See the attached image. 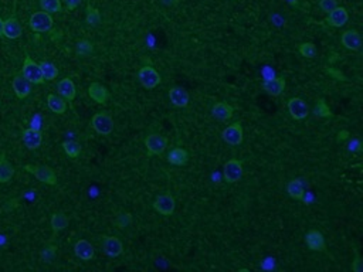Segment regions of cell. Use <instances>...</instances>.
Masks as SVG:
<instances>
[{"instance_id":"obj_18","label":"cell","mask_w":363,"mask_h":272,"mask_svg":"<svg viewBox=\"0 0 363 272\" xmlns=\"http://www.w3.org/2000/svg\"><path fill=\"white\" fill-rule=\"evenodd\" d=\"M104 249L107 255L110 257H118L122 254L124 245L116 237H104Z\"/></svg>"},{"instance_id":"obj_38","label":"cell","mask_w":363,"mask_h":272,"mask_svg":"<svg viewBox=\"0 0 363 272\" xmlns=\"http://www.w3.org/2000/svg\"><path fill=\"white\" fill-rule=\"evenodd\" d=\"M352 271H355V272L363 271V261L359 255H356V258H355L353 264H352Z\"/></svg>"},{"instance_id":"obj_28","label":"cell","mask_w":363,"mask_h":272,"mask_svg":"<svg viewBox=\"0 0 363 272\" xmlns=\"http://www.w3.org/2000/svg\"><path fill=\"white\" fill-rule=\"evenodd\" d=\"M68 223H70L68 218L64 216L63 213H56V214H53V217H51V227H53V230H54L56 233L65 230V228L68 227Z\"/></svg>"},{"instance_id":"obj_30","label":"cell","mask_w":363,"mask_h":272,"mask_svg":"<svg viewBox=\"0 0 363 272\" xmlns=\"http://www.w3.org/2000/svg\"><path fill=\"white\" fill-rule=\"evenodd\" d=\"M41 9L47 13L61 12V1L60 0H40Z\"/></svg>"},{"instance_id":"obj_5","label":"cell","mask_w":363,"mask_h":272,"mask_svg":"<svg viewBox=\"0 0 363 272\" xmlns=\"http://www.w3.org/2000/svg\"><path fill=\"white\" fill-rule=\"evenodd\" d=\"M26 170L30 172L31 174H34L40 182H43L46 185L53 186L57 183V176L47 166H31V164H27L26 166Z\"/></svg>"},{"instance_id":"obj_39","label":"cell","mask_w":363,"mask_h":272,"mask_svg":"<svg viewBox=\"0 0 363 272\" xmlns=\"http://www.w3.org/2000/svg\"><path fill=\"white\" fill-rule=\"evenodd\" d=\"M64 1H65V6H67L68 10H74L75 7L80 6V3H81L83 0H64Z\"/></svg>"},{"instance_id":"obj_32","label":"cell","mask_w":363,"mask_h":272,"mask_svg":"<svg viewBox=\"0 0 363 272\" xmlns=\"http://www.w3.org/2000/svg\"><path fill=\"white\" fill-rule=\"evenodd\" d=\"M101 22V16L100 12L91 6L87 7V23L89 26H98Z\"/></svg>"},{"instance_id":"obj_17","label":"cell","mask_w":363,"mask_h":272,"mask_svg":"<svg viewBox=\"0 0 363 272\" xmlns=\"http://www.w3.org/2000/svg\"><path fill=\"white\" fill-rule=\"evenodd\" d=\"M346 22H348V12L343 7L334 9L326 19V23L332 27H342V26L346 25Z\"/></svg>"},{"instance_id":"obj_2","label":"cell","mask_w":363,"mask_h":272,"mask_svg":"<svg viewBox=\"0 0 363 272\" xmlns=\"http://www.w3.org/2000/svg\"><path fill=\"white\" fill-rule=\"evenodd\" d=\"M30 27L37 33H46L53 27V17L47 12H36L30 17Z\"/></svg>"},{"instance_id":"obj_9","label":"cell","mask_w":363,"mask_h":272,"mask_svg":"<svg viewBox=\"0 0 363 272\" xmlns=\"http://www.w3.org/2000/svg\"><path fill=\"white\" fill-rule=\"evenodd\" d=\"M153 207H155V210L163 214V216H170L175 211V198L172 197L170 194H162V196H159L155 200Z\"/></svg>"},{"instance_id":"obj_25","label":"cell","mask_w":363,"mask_h":272,"mask_svg":"<svg viewBox=\"0 0 363 272\" xmlns=\"http://www.w3.org/2000/svg\"><path fill=\"white\" fill-rule=\"evenodd\" d=\"M287 191H288L289 197L294 198V200H302L305 196V190H304V186L300 180L294 179L291 180L287 186Z\"/></svg>"},{"instance_id":"obj_6","label":"cell","mask_w":363,"mask_h":272,"mask_svg":"<svg viewBox=\"0 0 363 272\" xmlns=\"http://www.w3.org/2000/svg\"><path fill=\"white\" fill-rule=\"evenodd\" d=\"M138 78L140 84L145 88H148V89L155 88L156 85H159V82H161V75L152 67H142L139 70Z\"/></svg>"},{"instance_id":"obj_29","label":"cell","mask_w":363,"mask_h":272,"mask_svg":"<svg viewBox=\"0 0 363 272\" xmlns=\"http://www.w3.org/2000/svg\"><path fill=\"white\" fill-rule=\"evenodd\" d=\"M40 67H41L43 75H44V80L51 81V80H56V78H57V75H58V70H57V67H56L54 64H51V62H47V61H43L41 64H40Z\"/></svg>"},{"instance_id":"obj_19","label":"cell","mask_w":363,"mask_h":272,"mask_svg":"<svg viewBox=\"0 0 363 272\" xmlns=\"http://www.w3.org/2000/svg\"><path fill=\"white\" fill-rule=\"evenodd\" d=\"M233 107L225 104V102H217L212 108V115L217 121H227L233 116Z\"/></svg>"},{"instance_id":"obj_21","label":"cell","mask_w":363,"mask_h":272,"mask_svg":"<svg viewBox=\"0 0 363 272\" xmlns=\"http://www.w3.org/2000/svg\"><path fill=\"white\" fill-rule=\"evenodd\" d=\"M342 44L348 50L355 51V50L361 49L362 40H361V36L356 30H348L342 34Z\"/></svg>"},{"instance_id":"obj_4","label":"cell","mask_w":363,"mask_h":272,"mask_svg":"<svg viewBox=\"0 0 363 272\" xmlns=\"http://www.w3.org/2000/svg\"><path fill=\"white\" fill-rule=\"evenodd\" d=\"M223 176L227 183H236L243 176V163L238 159H231L223 167Z\"/></svg>"},{"instance_id":"obj_22","label":"cell","mask_w":363,"mask_h":272,"mask_svg":"<svg viewBox=\"0 0 363 272\" xmlns=\"http://www.w3.org/2000/svg\"><path fill=\"white\" fill-rule=\"evenodd\" d=\"M88 94L89 97L94 99L98 104H105L108 99V91L104 85H101L98 82H92L89 88H88Z\"/></svg>"},{"instance_id":"obj_3","label":"cell","mask_w":363,"mask_h":272,"mask_svg":"<svg viewBox=\"0 0 363 272\" xmlns=\"http://www.w3.org/2000/svg\"><path fill=\"white\" fill-rule=\"evenodd\" d=\"M92 128L100 135H110L113 131L112 118L105 112H98L92 116Z\"/></svg>"},{"instance_id":"obj_26","label":"cell","mask_w":363,"mask_h":272,"mask_svg":"<svg viewBox=\"0 0 363 272\" xmlns=\"http://www.w3.org/2000/svg\"><path fill=\"white\" fill-rule=\"evenodd\" d=\"M47 104H49V108L54 113H64L67 109V104H65V99L61 97H57V95H49L47 97Z\"/></svg>"},{"instance_id":"obj_41","label":"cell","mask_w":363,"mask_h":272,"mask_svg":"<svg viewBox=\"0 0 363 272\" xmlns=\"http://www.w3.org/2000/svg\"><path fill=\"white\" fill-rule=\"evenodd\" d=\"M346 137H348V132H340L339 134V140L340 139H346Z\"/></svg>"},{"instance_id":"obj_35","label":"cell","mask_w":363,"mask_h":272,"mask_svg":"<svg viewBox=\"0 0 363 272\" xmlns=\"http://www.w3.org/2000/svg\"><path fill=\"white\" fill-rule=\"evenodd\" d=\"M92 51V44L87 41V40H81L78 44H77V53L78 54H83V55H87Z\"/></svg>"},{"instance_id":"obj_37","label":"cell","mask_w":363,"mask_h":272,"mask_svg":"<svg viewBox=\"0 0 363 272\" xmlns=\"http://www.w3.org/2000/svg\"><path fill=\"white\" fill-rule=\"evenodd\" d=\"M319 6L325 13H331L334 9L338 7L336 0H319Z\"/></svg>"},{"instance_id":"obj_31","label":"cell","mask_w":363,"mask_h":272,"mask_svg":"<svg viewBox=\"0 0 363 272\" xmlns=\"http://www.w3.org/2000/svg\"><path fill=\"white\" fill-rule=\"evenodd\" d=\"M63 148H64V150H65V153H67L70 158H73V159H75V158L80 155V152H81V146H80V143H77V142H74V140L64 142Z\"/></svg>"},{"instance_id":"obj_13","label":"cell","mask_w":363,"mask_h":272,"mask_svg":"<svg viewBox=\"0 0 363 272\" xmlns=\"http://www.w3.org/2000/svg\"><path fill=\"white\" fill-rule=\"evenodd\" d=\"M169 99L177 108H185L189 104V92L182 87H173L169 89Z\"/></svg>"},{"instance_id":"obj_40","label":"cell","mask_w":363,"mask_h":272,"mask_svg":"<svg viewBox=\"0 0 363 272\" xmlns=\"http://www.w3.org/2000/svg\"><path fill=\"white\" fill-rule=\"evenodd\" d=\"M326 71H328V74L334 75V77H335L336 80H340V81H345V75L342 74L340 71H336V70H332V68H328Z\"/></svg>"},{"instance_id":"obj_27","label":"cell","mask_w":363,"mask_h":272,"mask_svg":"<svg viewBox=\"0 0 363 272\" xmlns=\"http://www.w3.org/2000/svg\"><path fill=\"white\" fill-rule=\"evenodd\" d=\"M13 173H14V169L12 167V164L1 155L0 156V183L9 182L13 177Z\"/></svg>"},{"instance_id":"obj_15","label":"cell","mask_w":363,"mask_h":272,"mask_svg":"<svg viewBox=\"0 0 363 272\" xmlns=\"http://www.w3.org/2000/svg\"><path fill=\"white\" fill-rule=\"evenodd\" d=\"M263 88L268 95L278 97L282 94V91L285 88V80L284 78H270V80L264 81Z\"/></svg>"},{"instance_id":"obj_14","label":"cell","mask_w":363,"mask_h":272,"mask_svg":"<svg viewBox=\"0 0 363 272\" xmlns=\"http://www.w3.org/2000/svg\"><path fill=\"white\" fill-rule=\"evenodd\" d=\"M22 137H23V143L26 145V148L31 149V150L37 149L41 145V139H43L41 132L38 129H34V128L26 129Z\"/></svg>"},{"instance_id":"obj_42","label":"cell","mask_w":363,"mask_h":272,"mask_svg":"<svg viewBox=\"0 0 363 272\" xmlns=\"http://www.w3.org/2000/svg\"><path fill=\"white\" fill-rule=\"evenodd\" d=\"M0 36H3V20L0 19Z\"/></svg>"},{"instance_id":"obj_24","label":"cell","mask_w":363,"mask_h":272,"mask_svg":"<svg viewBox=\"0 0 363 272\" xmlns=\"http://www.w3.org/2000/svg\"><path fill=\"white\" fill-rule=\"evenodd\" d=\"M58 94L67 101H73L75 98V85L70 78H64L58 82Z\"/></svg>"},{"instance_id":"obj_12","label":"cell","mask_w":363,"mask_h":272,"mask_svg":"<svg viewBox=\"0 0 363 272\" xmlns=\"http://www.w3.org/2000/svg\"><path fill=\"white\" fill-rule=\"evenodd\" d=\"M305 243L312 251H325V238L318 230H311L305 235Z\"/></svg>"},{"instance_id":"obj_10","label":"cell","mask_w":363,"mask_h":272,"mask_svg":"<svg viewBox=\"0 0 363 272\" xmlns=\"http://www.w3.org/2000/svg\"><path fill=\"white\" fill-rule=\"evenodd\" d=\"M13 91L17 95V98H26L31 92V82L23 74L16 75L13 80Z\"/></svg>"},{"instance_id":"obj_36","label":"cell","mask_w":363,"mask_h":272,"mask_svg":"<svg viewBox=\"0 0 363 272\" xmlns=\"http://www.w3.org/2000/svg\"><path fill=\"white\" fill-rule=\"evenodd\" d=\"M132 221V217H131V214L129 213H121L118 217H116V225L119 227V228H125L128 227L129 224Z\"/></svg>"},{"instance_id":"obj_34","label":"cell","mask_w":363,"mask_h":272,"mask_svg":"<svg viewBox=\"0 0 363 272\" xmlns=\"http://www.w3.org/2000/svg\"><path fill=\"white\" fill-rule=\"evenodd\" d=\"M300 53L301 55H304L307 58H313L316 55V47L312 43H304L300 46Z\"/></svg>"},{"instance_id":"obj_11","label":"cell","mask_w":363,"mask_h":272,"mask_svg":"<svg viewBox=\"0 0 363 272\" xmlns=\"http://www.w3.org/2000/svg\"><path fill=\"white\" fill-rule=\"evenodd\" d=\"M288 111L294 119H304L308 115V105L301 98H291L288 101Z\"/></svg>"},{"instance_id":"obj_7","label":"cell","mask_w":363,"mask_h":272,"mask_svg":"<svg viewBox=\"0 0 363 272\" xmlns=\"http://www.w3.org/2000/svg\"><path fill=\"white\" fill-rule=\"evenodd\" d=\"M145 146L148 149L149 155H162L168 148V139L162 135L152 134L145 139Z\"/></svg>"},{"instance_id":"obj_8","label":"cell","mask_w":363,"mask_h":272,"mask_svg":"<svg viewBox=\"0 0 363 272\" xmlns=\"http://www.w3.org/2000/svg\"><path fill=\"white\" fill-rule=\"evenodd\" d=\"M222 136H223V140L227 142L228 145H240L243 142V128H241V124H236L230 125L227 126L224 131L222 132Z\"/></svg>"},{"instance_id":"obj_1","label":"cell","mask_w":363,"mask_h":272,"mask_svg":"<svg viewBox=\"0 0 363 272\" xmlns=\"http://www.w3.org/2000/svg\"><path fill=\"white\" fill-rule=\"evenodd\" d=\"M22 74L25 75L31 84H43L46 81L40 64L33 61L31 57H28V55L26 57L25 62H23V71H22Z\"/></svg>"},{"instance_id":"obj_23","label":"cell","mask_w":363,"mask_h":272,"mask_svg":"<svg viewBox=\"0 0 363 272\" xmlns=\"http://www.w3.org/2000/svg\"><path fill=\"white\" fill-rule=\"evenodd\" d=\"M168 161L170 164H175V166H183L186 164L189 161L188 152L182 148H173L170 150V153L168 155Z\"/></svg>"},{"instance_id":"obj_20","label":"cell","mask_w":363,"mask_h":272,"mask_svg":"<svg viewBox=\"0 0 363 272\" xmlns=\"http://www.w3.org/2000/svg\"><path fill=\"white\" fill-rule=\"evenodd\" d=\"M75 255L81 260L88 261L94 257V247L88 243L87 240H78L74 247Z\"/></svg>"},{"instance_id":"obj_16","label":"cell","mask_w":363,"mask_h":272,"mask_svg":"<svg viewBox=\"0 0 363 272\" xmlns=\"http://www.w3.org/2000/svg\"><path fill=\"white\" fill-rule=\"evenodd\" d=\"M3 36L12 40L22 36V26L17 22V19L9 17L6 22H3Z\"/></svg>"},{"instance_id":"obj_33","label":"cell","mask_w":363,"mask_h":272,"mask_svg":"<svg viewBox=\"0 0 363 272\" xmlns=\"http://www.w3.org/2000/svg\"><path fill=\"white\" fill-rule=\"evenodd\" d=\"M313 112H315L318 116H324V118H326V116H331V115H332V112H331L329 107L326 105V102L324 101V99H319V101L316 102Z\"/></svg>"}]
</instances>
